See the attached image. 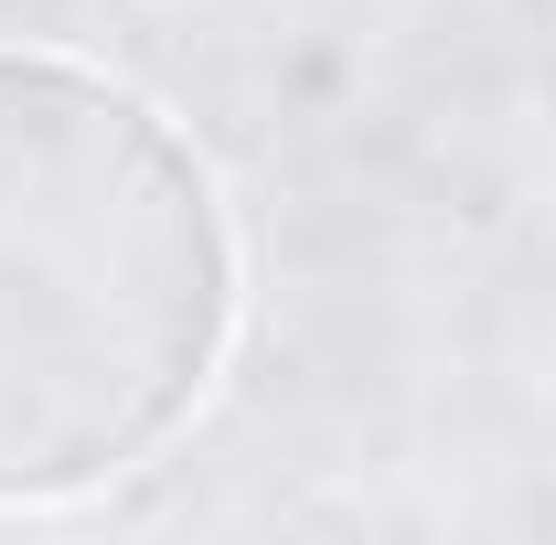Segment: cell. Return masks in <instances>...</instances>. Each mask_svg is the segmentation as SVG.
Masks as SVG:
<instances>
[{
	"instance_id": "1",
	"label": "cell",
	"mask_w": 556,
	"mask_h": 545,
	"mask_svg": "<svg viewBox=\"0 0 556 545\" xmlns=\"http://www.w3.org/2000/svg\"><path fill=\"white\" fill-rule=\"evenodd\" d=\"M236 225L150 97L0 54V503H75L204 407Z\"/></svg>"
}]
</instances>
